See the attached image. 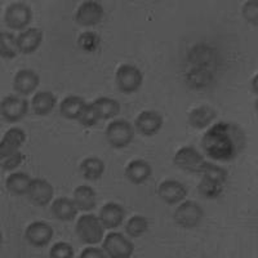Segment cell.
<instances>
[{
	"label": "cell",
	"instance_id": "obj_1",
	"mask_svg": "<svg viewBox=\"0 0 258 258\" xmlns=\"http://www.w3.org/2000/svg\"><path fill=\"white\" fill-rule=\"evenodd\" d=\"M244 135L235 124L220 121L203 136L202 147L213 160L230 161L243 149Z\"/></svg>",
	"mask_w": 258,
	"mask_h": 258
},
{
	"label": "cell",
	"instance_id": "obj_2",
	"mask_svg": "<svg viewBox=\"0 0 258 258\" xmlns=\"http://www.w3.org/2000/svg\"><path fill=\"white\" fill-rule=\"evenodd\" d=\"M75 232L82 243L94 245L102 241L105 227L100 221V217L91 213L83 214L75 225Z\"/></svg>",
	"mask_w": 258,
	"mask_h": 258
},
{
	"label": "cell",
	"instance_id": "obj_3",
	"mask_svg": "<svg viewBox=\"0 0 258 258\" xmlns=\"http://www.w3.org/2000/svg\"><path fill=\"white\" fill-rule=\"evenodd\" d=\"M135 137V129L126 120H112L106 128L107 142L114 149H124L129 146Z\"/></svg>",
	"mask_w": 258,
	"mask_h": 258
},
{
	"label": "cell",
	"instance_id": "obj_4",
	"mask_svg": "<svg viewBox=\"0 0 258 258\" xmlns=\"http://www.w3.org/2000/svg\"><path fill=\"white\" fill-rule=\"evenodd\" d=\"M115 80L119 91L123 93L129 94L135 93L136 91L140 89L144 82V75L141 70L136 68L135 64L124 63L117 68L116 74H115Z\"/></svg>",
	"mask_w": 258,
	"mask_h": 258
},
{
	"label": "cell",
	"instance_id": "obj_5",
	"mask_svg": "<svg viewBox=\"0 0 258 258\" xmlns=\"http://www.w3.org/2000/svg\"><path fill=\"white\" fill-rule=\"evenodd\" d=\"M32 20V11L29 4L16 2L9 4L4 12V24L12 30H24Z\"/></svg>",
	"mask_w": 258,
	"mask_h": 258
},
{
	"label": "cell",
	"instance_id": "obj_6",
	"mask_svg": "<svg viewBox=\"0 0 258 258\" xmlns=\"http://www.w3.org/2000/svg\"><path fill=\"white\" fill-rule=\"evenodd\" d=\"M207 160L204 156L192 146H183L174 155V164L179 169L190 173H202Z\"/></svg>",
	"mask_w": 258,
	"mask_h": 258
},
{
	"label": "cell",
	"instance_id": "obj_7",
	"mask_svg": "<svg viewBox=\"0 0 258 258\" xmlns=\"http://www.w3.org/2000/svg\"><path fill=\"white\" fill-rule=\"evenodd\" d=\"M203 216H204V211L198 203L186 200L177 207L173 214V220L181 227L192 229L202 222Z\"/></svg>",
	"mask_w": 258,
	"mask_h": 258
},
{
	"label": "cell",
	"instance_id": "obj_8",
	"mask_svg": "<svg viewBox=\"0 0 258 258\" xmlns=\"http://www.w3.org/2000/svg\"><path fill=\"white\" fill-rule=\"evenodd\" d=\"M102 249L107 257L129 258L133 255L135 246L120 232H110L103 240Z\"/></svg>",
	"mask_w": 258,
	"mask_h": 258
},
{
	"label": "cell",
	"instance_id": "obj_9",
	"mask_svg": "<svg viewBox=\"0 0 258 258\" xmlns=\"http://www.w3.org/2000/svg\"><path fill=\"white\" fill-rule=\"evenodd\" d=\"M29 111V102L26 98L18 96H7L0 103V112L2 116L8 123H16L22 120Z\"/></svg>",
	"mask_w": 258,
	"mask_h": 258
},
{
	"label": "cell",
	"instance_id": "obj_10",
	"mask_svg": "<svg viewBox=\"0 0 258 258\" xmlns=\"http://www.w3.org/2000/svg\"><path fill=\"white\" fill-rule=\"evenodd\" d=\"M103 16H105V11H103L102 4L94 0H87V2H83L78 8L75 21L80 26L91 27L100 24Z\"/></svg>",
	"mask_w": 258,
	"mask_h": 258
},
{
	"label": "cell",
	"instance_id": "obj_11",
	"mask_svg": "<svg viewBox=\"0 0 258 258\" xmlns=\"http://www.w3.org/2000/svg\"><path fill=\"white\" fill-rule=\"evenodd\" d=\"M53 238V229L49 223L44 221H35L26 227L25 239L27 243L36 248H41L50 243Z\"/></svg>",
	"mask_w": 258,
	"mask_h": 258
},
{
	"label": "cell",
	"instance_id": "obj_12",
	"mask_svg": "<svg viewBox=\"0 0 258 258\" xmlns=\"http://www.w3.org/2000/svg\"><path fill=\"white\" fill-rule=\"evenodd\" d=\"M30 202L36 207H45L53 200L54 188L49 182L43 178H35L31 181L29 192H27Z\"/></svg>",
	"mask_w": 258,
	"mask_h": 258
},
{
	"label": "cell",
	"instance_id": "obj_13",
	"mask_svg": "<svg viewBox=\"0 0 258 258\" xmlns=\"http://www.w3.org/2000/svg\"><path fill=\"white\" fill-rule=\"evenodd\" d=\"M163 123H164V119L159 112L149 110V111H142L138 115L135 125L142 136L151 137L160 132V129L163 128Z\"/></svg>",
	"mask_w": 258,
	"mask_h": 258
},
{
	"label": "cell",
	"instance_id": "obj_14",
	"mask_svg": "<svg viewBox=\"0 0 258 258\" xmlns=\"http://www.w3.org/2000/svg\"><path fill=\"white\" fill-rule=\"evenodd\" d=\"M158 195L164 203L173 206L181 203L187 195V188L176 179H165L158 188Z\"/></svg>",
	"mask_w": 258,
	"mask_h": 258
},
{
	"label": "cell",
	"instance_id": "obj_15",
	"mask_svg": "<svg viewBox=\"0 0 258 258\" xmlns=\"http://www.w3.org/2000/svg\"><path fill=\"white\" fill-rule=\"evenodd\" d=\"M26 141V133L21 128H11L0 142V158L4 159L16 154Z\"/></svg>",
	"mask_w": 258,
	"mask_h": 258
},
{
	"label": "cell",
	"instance_id": "obj_16",
	"mask_svg": "<svg viewBox=\"0 0 258 258\" xmlns=\"http://www.w3.org/2000/svg\"><path fill=\"white\" fill-rule=\"evenodd\" d=\"M40 78L34 70L30 69H22L16 74L13 79V88L21 96H29L38 88Z\"/></svg>",
	"mask_w": 258,
	"mask_h": 258
},
{
	"label": "cell",
	"instance_id": "obj_17",
	"mask_svg": "<svg viewBox=\"0 0 258 258\" xmlns=\"http://www.w3.org/2000/svg\"><path fill=\"white\" fill-rule=\"evenodd\" d=\"M98 217L105 229L114 230L123 223L125 218V211L116 203H107L101 208Z\"/></svg>",
	"mask_w": 258,
	"mask_h": 258
},
{
	"label": "cell",
	"instance_id": "obj_18",
	"mask_svg": "<svg viewBox=\"0 0 258 258\" xmlns=\"http://www.w3.org/2000/svg\"><path fill=\"white\" fill-rule=\"evenodd\" d=\"M43 41V31L36 27H30L17 36L18 50L22 54H31L39 49Z\"/></svg>",
	"mask_w": 258,
	"mask_h": 258
},
{
	"label": "cell",
	"instance_id": "obj_19",
	"mask_svg": "<svg viewBox=\"0 0 258 258\" xmlns=\"http://www.w3.org/2000/svg\"><path fill=\"white\" fill-rule=\"evenodd\" d=\"M78 211L79 209H78L75 202L69 198H58L52 203V207H50L53 217L62 222H70V221L75 220Z\"/></svg>",
	"mask_w": 258,
	"mask_h": 258
},
{
	"label": "cell",
	"instance_id": "obj_20",
	"mask_svg": "<svg viewBox=\"0 0 258 258\" xmlns=\"http://www.w3.org/2000/svg\"><path fill=\"white\" fill-rule=\"evenodd\" d=\"M151 173L153 168L144 159H135L125 168V177L135 185H141L146 182Z\"/></svg>",
	"mask_w": 258,
	"mask_h": 258
},
{
	"label": "cell",
	"instance_id": "obj_21",
	"mask_svg": "<svg viewBox=\"0 0 258 258\" xmlns=\"http://www.w3.org/2000/svg\"><path fill=\"white\" fill-rule=\"evenodd\" d=\"M73 200L75 202L79 211L91 212L97 206V194L91 186L80 185L74 190Z\"/></svg>",
	"mask_w": 258,
	"mask_h": 258
},
{
	"label": "cell",
	"instance_id": "obj_22",
	"mask_svg": "<svg viewBox=\"0 0 258 258\" xmlns=\"http://www.w3.org/2000/svg\"><path fill=\"white\" fill-rule=\"evenodd\" d=\"M87 102L80 96H68L64 97L62 102L59 103V112L63 117L69 120H77L79 119L83 109L85 107Z\"/></svg>",
	"mask_w": 258,
	"mask_h": 258
},
{
	"label": "cell",
	"instance_id": "obj_23",
	"mask_svg": "<svg viewBox=\"0 0 258 258\" xmlns=\"http://www.w3.org/2000/svg\"><path fill=\"white\" fill-rule=\"evenodd\" d=\"M217 114L212 109L211 106L203 105L194 109L188 114V123L195 129H204L212 124V121L216 119Z\"/></svg>",
	"mask_w": 258,
	"mask_h": 258
},
{
	"label": "cell",
	"instance_id": "obj_24",
	"mask_svg": "<svg viewBox=\"0 0 258 258\" xmlns=\"http://www.w3.org/2000/svg\"><path fill=\"white\" fill-rule=\"evenodd\" d=\"M57 98L52 92L48 91H40L34 96L31 101L32 110L39 116H45L49 115L53 111V109L56 107Z\"/></svg>",
	"mask_w": 258,
	"mask_h": 258
},
{
	"label": "cell",
	"instance_id": "obj_25",
	"mask_svg": "<svg viewBox=\"0 0 258 258\" xmlns=\"http://www.w3.org/2000/svg\"><path fill=\"white\" fill-rule=\"evenodd\" d=\"M92 105L94 106L100 120H109V119L117 116L120 112V103L110 97H100V98L94 100Z\"/></svg>",
	"mask_w": 258,
	"mask_h": 258
},
{
	"label": "cell",
	"instance_id": "obj_26",
	"mask_svg": "<svg viewBox=\"0 0 258 258\" xmlns=\"http://www.w3.org/2000/svg\"><path fill=\"white\" fill-rule=\"evenodd\" d=\"M31 181L32 179L30 178L29 174L24 173V172H15L7 177L6 187L12 195H17V197L27 195Z\"/></svg>",
	"mask_w": 258,
	"mask_h": 258
},
{
	"label": "cell",
	"instance_id": "obj_27",
	"mask_svg": "<svg viewBox=\"0 0 258 258\" xmlns=\"http://www.w3.org/2000/svg\"><path fill=\"white\" fill-rule=\"evenodd\" d=\"M80 173L88 181H97L102 177L105 172V163L100 158L91 156V158H85L80 163Z\"/></svg>",
	"mask_w": 258,
	"mask_h": 258
},
{
	"label": "cell",
	"instance_id": "obj_28",
	"mask_svg": "<svg viewBox=\"0 0 258 258\" xmlns=\"http://www.w3.org/2000/svg\"><path fill=\"white\" fill-rule=\"evenodd\" d=\"M17 38L12 32H0V56L7 59H13L18 54Z\"/></svg>",
	"mask_w": 258,
	"mask_h": 258
},
{
	"label": "cell",
	"instance_id": "obj_29",
	"mask_svg": "<svg viewBox=\"0 0 258 258\" xmlns=\"http://www.w3.org/2000/svg\"><path fill=\"white\" fill-rule=\"evenodd\" d=\"M198 191L202 197L207 199H217L223 192V183L208 177H203L202 182L198 186Z\"/></svg>",
	"mask_w": 258,
	"mask_h": 258
},
{
	"label": "cell",
	"instance_id": "obj_30",
	"mask_svg": "<svg viewBox=\"0 0 258 258\" xmlns=\"http://www.w3.org/2000/svg\"><path fill=\"white\" fill-rule=\"evenodd\" d=\"M149 230V221L144 216H133L125 225V231L132 238H140Z\"/></svg>",
	"mask_w": 258,
	"mask_h": 258
},
{
	"label": "cell",
	"instance_id": "obj_31",
	"mask_svg": "<svg viewBox=\"0 0 258 258\" xmlns=\"http://www.w3.org/2000/svg\"><path fill=\"white\" fill-rule=\"evenodd\" d=\"M78 45L84 52H93L100 45V36L93 31H85L78 39Z\"/></svg>",
	"mask_w": 258,
	"mask_h": 258
},
{
	"label": "cell",
	"instance_id": "obj_32",
	"mask_svg": "<svg viewBox=\"0 0 258 258\" xmlns=\"http://www.w3.org/2000/svg\"><path fill=\"white\" fill-rule=\"evenodd\" d=\"M202 173L204 177H208V178L214 179V181L221 182L223 185H225L226 179H227V172L223 168L218 167V165L213 164V163H209V161L206 163Z\"/></svg>",
	"mask_w": 258,
	"mask_h": 258
},
{
	"label": "cell",
	"instance_id": "obj_33",
	"mask_svg": "<svg viewBox=\"0 0 258 258\" xmlns=\"http://www.w3.org/2000/svg\"><path fill=\"white\" fill-rule=\"evenodd\" d=\"M78 120H79L80 124H82L83 126H85V128H91V126H94L98 123L100 117L97 115L94 106L92 105V103H87Z\"/></svg>",
	"mask_w": 258,
	"mask_h": 258
},
{
	"label": "cell",
	"instance_id": "obj_34",
	"mask_svg": "<svg viewBox=\"0 0 258 258\" xmlns=\"http://www.w3.org/2000/svg\"><path fill=\"white\" fill-rule=\"evenodd\" d=\"M74 255H75L74 248L64 241L56 243L49 250L50 258H73Z\"/></svg>",
	"mask_w": 258,
	"mask_h": 258
},
{
	"label": "cell",
	"instance_id": "obj_35",
	"mask_svg": "<svg viewBox=\"0 0 258 258\" xmlns=\"http://www.w3.org/2000/svg\"><path fill=\"white\" fill-rule=\"evenodd\" d=\"M25 160V155L21 151H17L16 154L7 158L2 159V169L3 170H15L20 167Z\"/></svg>",
	"mask_w": 258,
	"mask_h": 258
},
{
	"label": "cell",
	"instance_id": "obj_36",
	"mask_svg": "<svg viewBox=\"0 0 258 258\" xmlns=\"http://www.w3.org/2000/svg\"><path fill=\"white\" fill-rule=\"evenodd\" d=\"M258 2L257 0H250V2H246L243 6V16L248 22L253 24L254 26H257V16H258Z\"/></svg>",
	"mask_w": 258,
	"mask_h": 258
},
{
	"label": "cell",
	"instance_id": "obj_37",
	"mask_svg": "<svg viewBox=\"0 0 258 258\" xmlns=\"http://www.w3.org/2000/svg\"><path fill=\"white\" fill-rule=\"evenodd\" d=\"M105 258L107 255L105 254L103 249H98L96 246H88V248H85L83 249V252L80 253V258Z\"/></svg>",
	"mask_w": 258,
	"mask_h": 258
},
{
	"label": "cell",
	"instance_id": "obj_38",
	"mask_svg": "<svg viewBox=\"0 0 258 258\" xmlns=\"http://www.w3.org/2000/svg\"><path fill=\"white\" fill-rule=\"evenodd\" d=\"M257 80H258V77H257V75H255V77L253 78V83H252L253 92H254V94H257Z\"/></svg>",
	"mask_w": 258,
	"mask_h": 258
}]
</instances>
